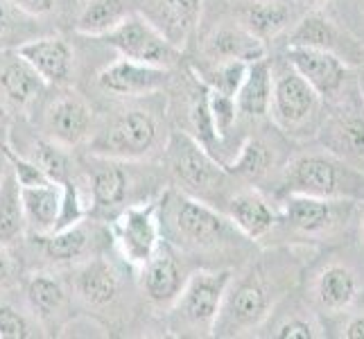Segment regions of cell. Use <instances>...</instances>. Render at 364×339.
Listing matches in <instances>:
<instances>
[{"mask_svg": "<svg viewBox=\"0 0 364 339\" xmlns=\"http://www.w3.org/2000/svg\"><path fill=\"white\" fill-rule=\"evenodd\" d=\"M360 233H362V240H364V210H362V215H360Z\"/></svg>", "mask_w": 364, "mask_h": 339, "instance_id": "44", "label": "cell"}, {"mask_svg": "<svg viewBox=\"0 0 364 339\" xmlns=\"http://www.w3.org/2000/svg\"><path fill=\"white\" fill-rule=\"evenodd\" d=\"M124 59L172 68L179 61V48H174L152 23L141 14H127L114 30L102 36Z\"/></svg>", "mask_w": 364, "mask_h": 339, "instance_id": "10", "label": "cell"}, {"mask_svg": "<svg viewBox=\"0 0 364 339\" xmlns=\"http://www.w3.org/2000/svg\"><path fill=\"white\" fill-rule=\"evenodd\" d=\"M16 53L39 72L48 86H66L73 72V50L59 36H41V39L25 41Z\"/></svg>", "mask_w": 364, "mask_h": 339, "instance_id": "18", "label": "cell"}, {"mask_svg": "<svg viewBox=\"0 0 364 339\" xmlns=\"http://www.w3.org/2000/svg\"><path fill=\"white\" fill-rule=\"evenodd\" d=\"M75 294L89 308H107L120 294V276L107 258H86L75 271Z\"/></svg>", "mask_w": 364, "mask_h": 339, "instance_id": "21", "label": "cell"}, {"mask_svg": "<svg viewBox=\"0 0 364 339\" xmlns=\"http://www.w3.org/2000/svg\"><path fill=\"white\" fill-rule=\"evenodd\" d=\"M269 163H272L269 147L262 141H258V138H247L240 145V149H237L235 158L227 163V170L231 174H240V177L247 179H258L269 170Z\"/></svg>", "mask_w": 364, "mask_h": 339, "instance_id": "34", "label": "cell"}, {"mask_svg": "<svg viewBox=\"0 0 364 339\" xmlns=\"http://www.w3.org/2000/svg\"><path fill=\"white\" fill-rule=\"evenodd\" d=\"M100 168L93 170L91 174V206L100 212H111L124 204L129 193V177L124 168L120 166V161L111 158H100Z\"/></svg>", "mask_w": 364, "mask_h": 339, "instance_id": "24", "label": "cell"}, {"mask_svg": "<svg viewBox=\"0 0 364 339\" xmlns=\"http://www.w3.org/2000/svg\"><path fill=\"white\" fill-rule=\"evenodd\" d=\"M93 127H95L93 109L77 93L68 91L64 95H59L46 109L43 116L46 141L55 143L61 149L77 147L84 141H89Z\"/></svg>", "mask_w": 364, "mask_h": 339, "instance_id": "12", "label": "cell"}, {"mask_svg": "<svg viewBox=\"0 0 364 339\" xmlns=\"http://www.w3.org/2000/svg\"><path fill=\"white\" fill-rule=\"evenodd\" d=\"M237 113L249 118H262L272 107V64L269 59L260 57L251 61L242 77L240 89L235 93Z\"/></svg>", "mask_w": 364, "mask_h": 339, "instance_id": "23", "label": "cell"}, {"mask_svg": "<svg viewBox=\"0 0 364 339\" xmlns=\"http://www.w3.org/2000/svg\"><path fill=\"white\" fill-rule=\"evenodd\" d=\"M25 296H28L34 317L39 319H55L61 315L68 301L66 287L53 274H34L25 287Z\"/></svg>", "mask_w": 364, "mask_h": 339, "instance_id": "30", "label": "cell"}, {"mask_svg": "<svg viewBox=\"0 0 364 339\" xmlns=\"http://www.w3.org/2000/svg\"><path fill=\"white\" fill-rule=\"evenodd\" d=\"M161 231L170 235L174 244L193 251L222 249L240 233L227 215L210 204L186 193H166L159 199Z\"/></svg>", "mask_w": 364, "mask_h": 339, "instance_id": "2", "label": "cell"}, {"mask_svg": "<svg viewBox=\"0 0 364 339\" xmlns=\"http://www.w3.org/2000/svg\"><path fill=\"white\" fill-rule=\"evenodd\" d=\"M233 271H195L168 308V330L174 337H210Z\"/></svg>", "mask_w": 364, "mask_h": 339, "instance_id": "3", "label": "cell"}, {"mask_svg": "<svg viewBox=\"0 0 364 339\" xmlns=\"http://www.w3.org/2000/svg\"><path fill=\"white\" fill-rule=\"evenodd\" d=\"M21 202L30 233L39 237L55 231L61 208V183L43 181L34 185H21Z\"/></svg>", "mask_w": 364, "mask_h": 339, "instance_id": "22", "label": "cell"}, {"mask_svg": "<svg viewBox=\"0 0 364 339\" xmlns=\"http://www.w3.org/2000/svg\"><path fill=\"white\" fill-rule=\"evenodd\" d=\"M0 111H3V109H0Z\"/></svg>", "mask_w": 364, "mask_h": 339, "instance_id": "47", "label": "cell"}, {"mask_svg": "<svg viewBox=\"0 0 364 339\" xmlns=\"http://www.w3.org/2000/svg\"><path fill=\"white\" fill-rule=\"evenodd\" d=\"M25 231H28V224H25L21 202V183L9 166L0 181V244H14L25 235Z\"/></svg>", "mask_w": 364, "mask_h": 339, "instance_id": "28", "label": "cell"}, {"mask_svg": "<svg viewBox=\"0 0 364 339\" xmlns=\"http://www.w3.org/2000/svg\"><path fill=\"white\" fill-rule=\"evenodd\" d=\"M321 95L283 59L272 64V107L274 120L287 134L306 131L317 120Z\"/></svg>", "mask_w": 364, "mask_h": 339, "instance_id": "8", "label": "cell"}, {"mask_svg": "<svg viewBox=\"0 0 364 339\" xmlns=\"http://www.w3.org/2000/svg\"><path fill=\"white\" fill-rule=\"evenodd\" d=\"M210 113H213V124H215V131L220 143L233 131V124L237 120V107H235V97L224 95L220 91L210 89Z\"/></svg>", "mask_w": 364, "mask_h": 339, "instance_id": "35", "label": "cell"}, {"mask_svg": "<svg viewBox=\"0 0 364 339\" xmlns=\"http://www.w3.org/2000/svg\"><path fill=\"white\" fill-rule=\"evenodd\" d=\"M188 120H191V129H193L191 136L215 156V147H220V138L215 131V124H213L210 89L197 75H195V86L191 91V99H188Z\"/></svg>", "mask_w": 364, "mask_h": 339, "instance_id": "31", "label": "cell"}, {"mask_svg": "<svg viewBox=\"0 0 364 339\" xmlns=\"http://www.w3.org/2000/svg\"><path fill=\"white\" fill-rule=\"evenodd\" d=\"M18 276V262L11 256V251L7 244H0V290H7V287L14 285Z\"/></svg>", "mask_w": 364, "mask_h": 339, "instance_id": "38", "label": "cell"}, {"mask_svg": "<svg viewBox=\"0 0 364 339\" xmlns=\"http://www.w3.org/2000/svg\"><path fill=\"white\" fill-rule=\"evenodd\" d=\"M36 337L30 319L18 312L14 306L0 298V339H30Z\"/></svg>", "mask_w": 364, "mask_h": 339, "instance_id": "36", "label": "cell"}, {"mask_svg": "<svg viewBox=\"0 0 364 339\" xmlns=\"http://www.w3.org/2000/svg\"><path fill=\"white\" fill-rule=\"evenodd\" d=\"M227 217L240 231V235L249 237V240H262L279 224V212H276L272 202L254 188L235 193L229 199Z\"/></svg>", "mask_w": 364, "mask_h": 339, "instance_id": "19", "label": "cell"}, {"mask_svg": "<svg viewBox=\"0 0 364 339\" xmlns=\"http://www.w3.org/2000/svg\"><path fill=\"white\" fill-rule=\"evenodd\" d=\"M306 3H321V0H306Z\"/></svg>", "mask_w": 364, "mask_h": 339, "instance_id": "46", "label": "cell"}, {"mask_svg": "<svg viewBox=\"0 0 364 339\" xmlns=\"http://www.w3.org/2000/svg\"><path fill=\"white\" fill-rule=\"evenodd\" d=\"M360 296V279L358 271L344 262H331L326 265L312 281V301L321 312L337 315L353 308Z\"/></svg>", "mask_w": 364, "mask_h": 339, "instance_id": "17", "label": "cell"}, {"mask_svg": "<svg viewBox=\"0 0 364 339\" xmlns=\"http://www.w3.org/2000/svg\"><path fill=\"white\" fill-rule=\"evenodd\" d=\"M346 339H364V315H355L344 325Z\"/></svg>", "mask_w": 364, "mask_h": 339, "instance_id": "40", "label": "cell"}, {"mask_svg": "<svg viewBox=\"0 0 364 339\" xmlns=\"http://www.w3.org/2000/svg\"><path fill=\"white\" fill-rule=\"evenodd\" d=\"M116 249L134 267H143L163 242L159 202H143L118 212L111 226Z\"/></svg>", "mask_w": 364, "mask_h": 339, "instance_id": "11", "label": "cell"}, {"mask_svg": "<svg viewBox=\"0 0 364 339\" xmlns=\"http://www.w3.org/2000/svg\"><path fill=\"white\" fill-rule=\"evenodd\" d=\"M247 66H249L247 61H240V59H213L210 66L197 68L195 75L208 86V89L235 97L247 72Z\"/></svg>", "mask_w": 364, "mask_h": 339, "instance_id": "33", "label": "cell"}, {"mask_svg": "<svg viewBox=\"0 0 364 339\" xmlns=\"http://www.w3.org/2000/svg\"><path fill=\"white\" fill-rule=\"evenodd\" d=\"M7 5L16 7L18 11L28 16H43L48 11H53L55 0H5Z\"/></svg>", "mask_w": 364, "mask_h": 339, "instance_id": "39", "label": "cell"}, {"mask_svg": "<svg viewBox=\"0 0 364 339\" xmlns=\"http://www.w3.org/2000/svg\"><path fill=\"white\" fill-rule=\"evenodd\" d=\"M290 271L283 269L279 260L272 262H260L258 267L251 269L247 276L235 281L231 279V285L227 294H224L220 315L215 321L213 335L215 337H237L249 330L260 328L272 315V308L276 306L285 290L283 276Z\"/></svg>", "mask_w": 364, "mask_h": 339, "instance_id": "1", "label": "cell"}, {"mask_svg": "<svg viewBox=\"0 0 364 339\" xmlns=\"http://www.w3.org/2000/svg\"><path fill=\"white\" fill-rule=\"evenodd\" d=\"M331 99V111L326 113L319 129L321 143L326 152L358 168L364 163V102L358 80L350 77Z\"/></svg>", "mask_w": 364, "mask_h": 339, "instance_id": "7", "label": "cell"}, {"mask_svg": "<svg viewBox=\"0 0 364 339\" xmlns=\"http://www.w3.org/2000/svg\"><path fill=\"white\" fill-rule=\"evenodd\" d=\"M127 14L129 11L124 7V0H86L77 21H75V30L77 34L102 39Z\"/></svg>", "mask_w": 364, "mask_h": 339, "instance_id": "29", "label": "cell"}, {"mask_svg": "<svg viewBox=\"0 0 364 339\" xmlns=\"http://www.w3.org/2000/svg\"><path fill=\"white\" fill-rule=\"evenodd\" d=\"M283 188L287 195L355 199L364 190V174L331 152H308L287 163Z\"/></svg>", "mask_w": 364, "mask_h": 339, "instance_id": "5", "label": "cell"}, {"mask_svg": "<svg viewBox=\"0 0 364 339\" xmlns=\"http://www.w3.org/2000/svg\"><path fill=\"white\" fill-rule=\"evenodd\" d=\"M337 41H340V34H337L335 25L328 18L321 14H308L294 25L287 45L321 48V50H333L335 53Z\"/></svg>", "mask_w": 364, "mask_h": 339, "instance_id": "32", "label": "cell"}, {"mask_svg": "<svg viewBox=\"0 0 364 339\" xmlns=\"http://www.w3.org/2000/svg\"><path fill=\"white\" fill-rule=\"evenodd\" d=\"M168 168L186 195L210 204L215 195H222L229 181V170L199 145L191 134H174L168 143Z\"/></svg>", "mask_w": 364, "mask_h": 339, "instance_id": "6", "label": "cell"}, {"mask_svg": "<svg viewBox=\"0 0 364 339\" xmlns=\"http://www.w3.org/2000/svg\"><path fill=\"white\" fill-rule=\"evenodd\" d=\"M283 59L321 95V99H331L337 95L344 89V84L353 77L348 66L333 50L287 45Z\"/></svg>", "mask_w": 364, "mask_h": 339, "instance_id": "13", "label": "cell"}, {"mask_svg": "<svg viewBox=\"0 0 364 339\" xmlns=\"http://www.w3.org/2000/svg\"><path fill=\"white\" fill-rule=\"evenodd\" d=\"M46 82L16 50H0V109L9 104L18 111L34 104L46 91Z\"/></svg>", "mask_w": 364, "mask_h": 339, "instance_id": "16", "label": "cell"}, {"mask_svg": "<svg viewBox=\"0 0 364 339\" xmlns=\"http://www.w3.org/2000/svg\"><path fill=\"white\" fill-rule=\"evenodd\" d=\"M145 18L174 48H183L202 11V0H145Z\"/></svg>", "mask_w": 364, "mask_h": 339, "instance_id": "20", "label": "cell"}, {"mask_svg": "<svg viewBox=\"0 0 364 339\" xmlns=\"http://www.w3.org/2000/svg\"><path fill=\"white\" fill-rule=\"evenodd\" d=\"M319 335V325L308 317H290L274 333L276 339H315Z\"/></svg>", "mask_w": 364, "mask_h": 339, "instance_id": "37", "label": "cell"}, {"mask_svg": "<svg viewBox=\"0 0 364 339\" xmlns=\"http://www.w3.org/2000/svg\"><path fill=\"white\" fill-rule=\"evenodd\" d=\"M7 25H9V16H7V3H5V0H0V36L5 34Z\"/></svg>", "mask_w": 364, "mask_h": 339, "instance_id": "42", "label": "cell"}, {"mask_svg": "<svg viewBox=\"0 0 364 339\" xmlns=\"http://www.w3.org/2000/svg\"><path fill=\"white\" fill-rule=\"evenodd\" d=\"M170 82V68H161L152 64H141L120 57L114 64L100 70L97 84L100 89L122 97H141L161 91Z\"/></svg>", "mask_w": 364, "mask_h": 339, "instance_id": "14", "label": "cell"}, {"mask_svg": "<svg viewBox=\"0 0 364 339\" xmlns=\"http://www.w3.org/2000/svg\"><path fill=\"white\" fill-rule=\"evenodd\" d=\"M206 50L210 59H240L251 64V61L265 57V41L256 39L245 28L235 25V28H220L208 39Z\"/></svg>", "mask_w": 364, "mask_h": 339, "instance_id": "27", "label": "cell"}, {"mask_svg": "<svg viewBox=\"0 0 364 339\" xmlns=\"http://www.w3.org/2000/svg\"><path fill=\"white\" fill-rule=\"evenodd\" d=\"M161 143V120L152 109L124 107L109 116L89 136L93 156L120 163L141 161L154 152Z\"/></svg>", "mask_w": 364, "mask_h": 339, "instance_id": "4", "label": "cell"}, {"mask_svg": "<svg viewBox=\"0 0 364 339\" xmlns=\"http://www.w3.org/2000/svg\"><path fill=\"white\" fill-rule=\"evenodd\" d=\"M355 212V199L346 197H315L290 193L283 202V222L292 231L319 237L333 235L348 224Z\"/></svg>", "mask_w": 364, "mask_h": 339, "instance_id": "9", "label": "cell"}, {"mask_svg": "<svg viewBox=\"0 0 364 339\" xmlns=\"http://www.w3.org/2000/svg\"><path fill=\"white\" fill-rule=\"evenodd\" d=\"M186 279L188 276L177 254L166 242H161L154 256L141 267V285L147 301L163 310H168L174 303V298L183 290Z\"/></svg>", "mask_w": 364, "mask_h": 339, "instance_id": "15", "label": "cell"}, {"mask_svg": "<svg viewBox=\"0 0 364 339\" xmlns=\"http://www.w3.org/2000/svg\"><path fill=\"white\" fill-rule=\"evenodd\" d=\"M36 240H41L43 254L53 262H75L86 260L93 244V231L82 222L64 226V229H55L46 235H39Z\"/></svg>", "mask_w": 364, "mask_h": 339, "instance_id": "26", "label": "cell"}, {"mask_svg": "<svg viewBox=\"0 0 364 339\" xmlns=\"http://www.w3.org/2000/svg\"><path fill=\"white\" fill-rule=\"evenodd\" d=\"M9 170V156H7V147L0 145V181H3L5 172Z\"/></svg>", "mask_w": 364, "mask_h": 339, "instance_id": "41", "label": "cell"}, {"mask_svg": "<svg viewBox=\"0 0 364 339\" xmlns=\"http://www.w3.org/2000/svg\"><path fill=\"white\" fill-rule=\"evenodd\" d=\"M3 113V111H0ZM0 136H3V116H0Z\"/></svg>", "mask_w": 364, "mask_h": 339, "instance_id": "45", "label": "cell"}, {"mask_svg": "<svg viewBox=\"0 0 364 339\" xmlns=\"http://www.w3.org/2000/svg\"><path fill=\"white\" fill-rule=\"evenodd\" d=\"M290 7L279 3V0H256V3H247L237 11V21H240L237 25L260 41L281 34L290 25Z\"/></svg>", "mask_w": 364, "mask_h": 339, "instance_id": "25", "label": "cell"}, {"mask_svg": "<svg viewBox=\"0 0 364 339\" xmlns=\"http://www.w3.org/2000/svg\"><path fill=\"white\" fill-rule=\"evenodd\" d=\"M358 80V86H360V93H362V102H364V70L360 72V77H355Z\"/></svg>", "mask_w": 364, "mask_h": 339, "instance_id": "43", "label": "cell"}]
</instances>
